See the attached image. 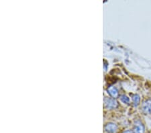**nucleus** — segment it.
Segmentation results:
<instances>
[{
	"label": "nucleus",
	"mask_w": 151,
	"mask_h": 133,
	"mask_svg": "<svg viewBox=\"0 0 151 133\" xmlns=\"http://www.w3.org/2000/svg\"><path fill=\"white\" fill-rule=\"evenodd\" d=\"M105 131L107 133H115L116 132L117 129H118V127L114 123H108L104 127Z\"/></svg>",
	"instance_id": "nucleus-4"
},
{
	"label": "nucleus",
	"mask_w": 151,
	"mask_h": 133,
	"mask_svg": "<svg viewBox=\"0 0 151 133\" xmlns=\"http://www.w3.org/2000/svg\"><path fill=\"white\" fill-rule=\"evenodd\" d=\"M118 101L114 98H106L104 99V106L108 109H114L118 107Z\"/></svg>",
	"instance_id": "nucleus-1"
},
{
	"label": "nucleus",
	"mask_w": 151,
	"mask_h": 133,
	"mask_svg": "<svg viewBox=\"0 0 151 133\" xmlns=\"http://www.w3.org/2000/svg\"><path fill=\"white\" fill-rule=\"evenodd\" d=\"M122 133H134L132 130H126L125 131H124Z\"/></svg>",
	"instance_id": "nucleus-8"
},
{
	"label": "nucleus",
	"mask_w": 151,
	"mask_h": 133,
	"mask_svg": "<svg viewBox=\"0 0 151 133\" xmlns=\"http://www.w3.org/2000/svg\"><path fill=\"white\" fill-rule=\"evenodd\" d=\"M132 131L134 133H145V127L140 121L138 120L135 122Z\"/></svg>",
	"instance_id": "nucleus-3"
},
{
	"label": "nucleus",
	"mask_w": 151,
	"mask_h": 133,
	"mask_svg": "<svg viewBox=\"0 0 151 133\" xmlns=\"http://www.w3.org/2000/svg\"><path fill=\"white\" fill-rule=\"evenodd\" d=\"M142 110L145 114H151V100L148 99L146 100L142 104Z\"/></svg>",
	"instance_id": "nucleus-2"
},
{
	"label": "nucleus",
	"mask_w": 151,
	"mask_h": 133,
	"mask_svg": "<svg viewBox=\"0 0 151 133\" xmlns=\"http://www.w3.org/2000/svg\"><path fill=\"white\" fill-rule=\"evenodd\" d=\"M132 101L133 104L134 106H138L139 105L140 101V96L137 95V94H135V95L132 96Z\"/></svg>",
	"instance_id": "nucleus-6"
},
{
	"label": "nucleus",
	"mask_w": 151,
	"mask_h": 133,
	"mask_svg": "<svg viewBox=\"0 0 151 133\" xmlns=\"http://www.w3.org/2000/svg\"><path fill=\"white\" fill-rule=\"evenodd\" d=\"M108 91L111 97H113L114 98H118L119 96V93H118V90L117 89L116 87L114 86H111L108 89Z\"/></svg>",
	"instance_id": "nucleus-5"
},
{
	"label": "nucleus",
	"mask_w": 151,
	"mask_h": 133,
	"mask_svg": "<svg viewBox=\"0 0 151 133\" xmlns=\"http://www.w3.org/2000/svg\"><path fill=\"white\" fill-rule=\"evenodd\" d=\"M120 99L122 102H123L124 104H128L130 103V99L128 96H126L125 95H122L120 97Z\"/></svg>",
	"instance_id": "nucleus-7"
}]
</instances>
